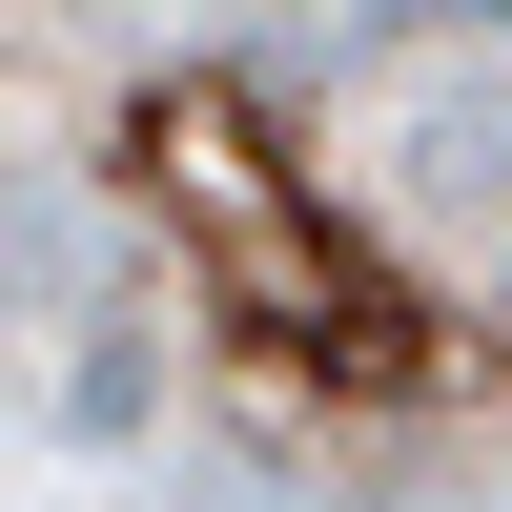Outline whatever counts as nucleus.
Here are the masks:
<instances>
[{"label": "nucleus", "instance_id": "1", "mask_svg": "<svg viewBox=\"0 0 512 512\" xmlns=\"http://www.w3.org/2000/svg\"><path fill=\"white\" fill-rule=\"evenodd\" d=\"M62 431H82V451L144 431V328H82V349H62Z\"/></svg>", "mask_w": 512, "mask_h": 512}, {"label": "nucleus", "instance_id": "2", "mask_svg": "<svg viewBox=\"0 0 512 512\" xmlns=\"http://www.w3.org/2000/svg\"><path fill=\"white\" fill-rule=\"evenodd\" d=\"M82 41H123V62H164V41H205V0H62Z\"/></svg>", "mask_w": 512, "mask_h": 512}]
</instances>
